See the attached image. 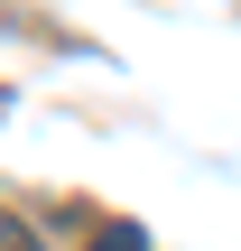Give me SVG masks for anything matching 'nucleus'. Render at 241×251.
<instances>
[{
	"mask_svg": "<svg viewBox=\"0 0 241 251\" xmlns=\"http://www.w3.org/2000/svg\"><path fill=\"white\" fill-rule=\"evenodd\" d=\"M84 251H149V233H139V224H111V233H93Z\"/></svg>",
	"mask_w": 241,
	"mask_h": 251,
	"instance_id": "obj_1",
	"label": "nucleus"
},
{
	"mask_svg": "<svg viewBox=\"0 0 241 251\" xmlns=\"http://www.w3.org/2000/svg\"><path fill=\"white\" fill-rule=\"evenodd\" d=\"M9 251H37V242H28V224H9Z\"/></svg>",
	"mask_w": 241,
	"mask_h": 251,
	"instance_id": "obj_2",
	"label": "nucleus"
}]
</instances>
